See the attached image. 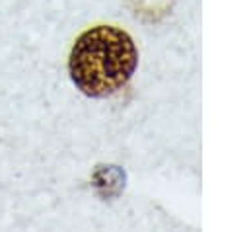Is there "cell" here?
<instances>
[{"mask_svg":"<svg viewBox=\"0 0 249 232\" xmlns=\"http://www.w3.org/2000/svg\"><path fill=\"white\" fill-rule=\"evenodd\" d=\"M138 53L130 35L113 25H97L84 31L68 60L70 78L78 90L91 97H105L132 78Z\"/></svg>","mask_w":249,"mask_h":232,"instance_id":"1","label":"cell"}]
</instances>
